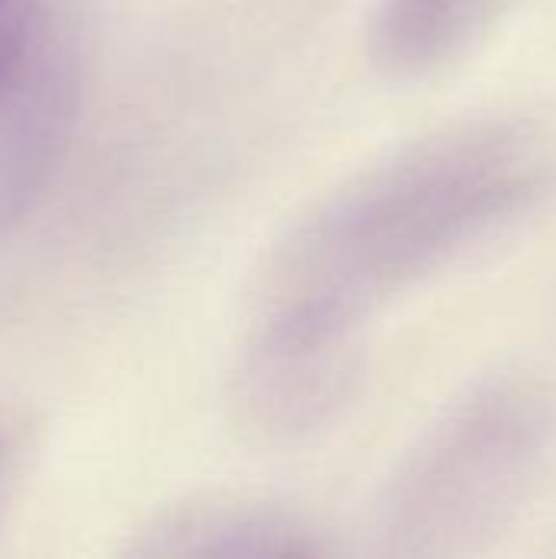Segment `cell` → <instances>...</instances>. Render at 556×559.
<instances>
[{"instance_id":"1","label":"cell","mask_w":556,"mask_h":559,"mask_svg":"<svg viewBox=\"0 0 556 559\" xmlns=\"http://www.w3.org/2000/svg\"><path fill=\"white\" fill-rule=\"evenodd\" d=\"M554 183V144L528 124L433 131L347 177L282 236L252 331L354 344L377 308L531 213Z\"/></svg>"},{"instance_id":"2","label":"cell","mask_w":556,"mask_h":559,"mask_svg":"<svg viewBox=\"0 0 556 559\" xmlns=\"http://www.w3.org/2000/svg\"><path fill=\"white\" fill-rule=\"evenodd\" d=\"M554 403L528 377L478 383L400 462L380 504L397 557H452L485 540L524 498L551 439Z\"/></svg>"},{"instance_id":"3","label":"cell","mask_w":556,"mask_h":559,"mask_svg":"<svg viewBox=\"0 0 556 559\" xmlns=\"http://www.w3.org/2000/svg\"><path fill=\"white\" fill-rule=\"evenodd\" d=\"M79 108L75 56L56 23L0 72V239L49 187Z\"/></svg>"},{"instance_id":"4","label":"cell","mask_w":556,"mask_h":559,"mask_svg":"<svg viewBox=\"0 0 556 559\" xmlns=\"http://www.w3.org/2000/svg\"><path fill=\"white\" fill-rule=\"evenodd\" d=\"M354 373V344L252 331L233 373L229 406L242 432L265 445H292L338 413Z\"/></svg>"},{"instance_id":"5","label":"cell","mask_w":556,"mask_h":559,"mask_svg":"<svg viewBox=\"0 0 556 559\" xmlns=\"http://www.w3.org/2000/svg\"><path fill=\"white\" fill-rule=\"evenodd\" d=\"M134 554L164 559L318 557L321 544L305 518L265 498L206 491L161 508L138 531Z\"/></svg>"},{"instance_id":"6","label":"cell","mask_w":556,"mask_h":559,"mask_svg":"<svg viewBox=\"0 0 556 559\" xmlns=\"http://www.w3.org/2000/svg\"><path fill=\"white\" fill-rule=\"evenodd\" d=\"M518 0H380L370 43L383 69L423 75L465 56Z\"/></svg>"},{"instance_id":"7","label":"cell","mask_w":556,"mask_h":559,"mask_svg":"<svg viewBox=\"0 0 556 559\" xmlns=\"http://www.w3.org/2000/svg\"><path fill=\"white\" fill-rule=\"evenodd\" d=\"M7 455H10V429H7V423L0 419V475H3Z\"/></svg>"}]
</instances>
